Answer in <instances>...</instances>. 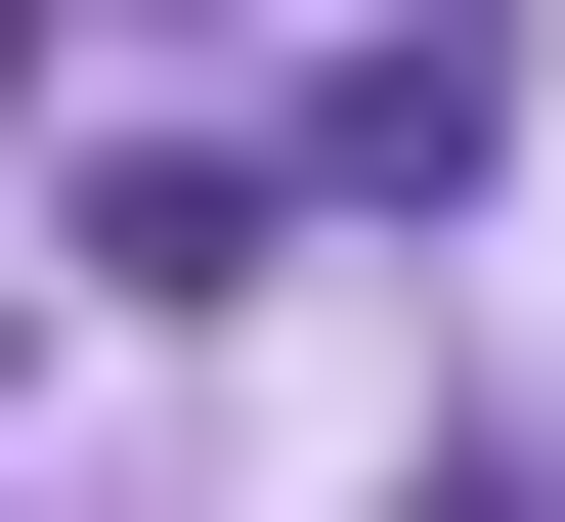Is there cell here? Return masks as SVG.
<instances>
[{"mask_svg":"<svg viewBox=\"0 0 565 522\" xmlns=\"http://www.w3.org/2000/svg\"><path fill=\"white\" fill-rule=\"evenodd\" d=\"M392 522H565V479H522V436H435V479H392Z\"/></svg>","mask_w":565,"mask_h":522,"instance_id":"6da1fadb","label":"cell"}]
</instances>
